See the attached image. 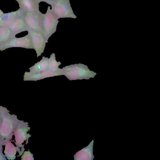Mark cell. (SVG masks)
I'll use <instances>...</instances> for the list:
<instances>
[{"label": "cell", "instance_id": "obj_1", "mask_svg": "<svg viewBox=\"0 0 160 160\" xmlns=\"http://www.w3.org/2000/svg\"><path fill=\"white\" fill-rule=\"evenodd\" d=\"M0 143L4 145L12 138L19 120L16 115L10 114L7 108L2 106L0 107Z\"/></svg>", "mask_w": 160, "mask_h": 160}, {"label": "cell", "instance_id": "obj_2", "mask_svg": "<svg viewBox=\"0 0 160 160\" xmlns=\"http://www.w3.org/2000/svg\"><path fill=\"white\" fill-rule=\"evenodd\" d=\"M62 69L63 75L70 80L88 79L93 78L96 74L90 71L87 65L82 63L66 66Z\"/></svg>", "mask_w": 160, "mask_h": 160}, {"label": "cell", "instance_id": "obj_5", "mask_svg": "<svg viewBox=\"0 0 160 160\" xmlns=\"http://www.w3.org/2000/svg\"><path fill=\"white\" fill-rule=\"evenodd\" d=\"M51 6V10L58 19L77 18L71 7L70 0H56Z\"/></svg>", "mask_w": 160, "mask_h": 160}, {"label": "cell", "instance_id": "obj_7", "mask_svg": "<svg viewBox=\"0 0 160 160\" xmlns=\"http://www.w3.org/2000/svg\"><path fill=\"white\" fill-rule=\"evenodd\" d=\"M27 31L31 37L34 49L36 52L37 57H38L44 52L48 40L42 34L37 31L30 29H29Z\"/></svg>", "mask_w": 160, "mask_h": 160}, {"label": "cell", "instance_id": "obj_15", "mask_svg": "<svg viewBox=\"0 0 160 160\" xmlns=\"http://www.w3.org/2000/svg\"><path fill=\"white\" fill-rule=\"evenodd\" d=\"M5 149L4 151L5 157L8 160H14L16 158V154L18 149L16 147L9 141L5 144Z\"/></svg>", "mask_w": 160, "mask_h": 160}, {"label": "cell", "instance_id": "obj_3", "mask_svg": "<svg viewBox=\"0 0 160 160\" xmlns=\"http://www.w3.org/2000/svg\"><path fill=\"white\" fill-rule=\"evenodd\" d=\"M30 128L28 127V123L23 121L19 120L17 125L14 132L13 135L15 138V143L18 149L19 156L21 155L20 148H21V153L22 155L24 150V145L22 143L26 141V144L28 143V139L31 135L27 133Z\"/></svg>", "mask_w": 160, "mask_h": 160}, {"label": "cell", "instance_id": "obj_11", "mask_svg": "<svg viewBox=\"0 0 160 160\" xmlns=\"http://www.w3.org/2000/svg\"><path fill=\"white\" fill-rule=\"evenodd\" d=\"M18 3L19 8L25 12H38L39 3L36 0H15Z\"/></svg>", "mask_w": 160, "mask_h": 160}, {"label": "cell", "instance_id": "obj_20", "mask_svg": "<svg viewBox=\"0 0 160 160\" xmlns=\"http://www.w3.org/2000/svg\"><path fill=\"white\" fill-rule=\"evenodd\" d=\"M39 3L41 2H44L48 4L51 5L56 0H36Z\"/></svg>", "mask_w": 160, "mask_h": 160}, {"label": "cell", "instance_id": "obj_9", "mask_svg": "<svg viewBox=\"0 0 160 160\" xmlns=\"http://www.w3.org/2000/svg\"><path fill=\"white\" fill-rule=\"evenodd\" d=\"M25 13L20 8L15 11L4 13L0 18V27H8L17 18L24 15Z\"/></svg>", "mask_w": 160, "mask_h": 160}, {"label": "cell", "instance_id": "obj_6", "mask_svg": "<svg viewBox=\"0 0 160 160\" xmlns=\"http://www.w3.org/2000/svg\"><path fill=\"white\" fill-rule=\"evenodd\" d=\"M43 14L38 12H25L24 18L29 29L37 31L43 35L42 21Z\"/></svg>", "mask_w": 160, "mask_h": 160}, {"label": "cell", "instance_id": "obj_17", "mask_svg": "<svg viewBox=\"0 0 160 160\" xmlns=\"http://www.w3.org/2000/svg\"><path fill=\"white\" fill-rule=\"evenodd\" d=\"M44 79L42 72L33 73L26 72L23 77L24 81H37Z\"/></svg>", "mask_w": 160, "mask_h": 160}, {"label": "cell", "instance_id": "obj_14", "mask_svg": "<svg viewBox=\"0 0 160 160\" xmlns=\"http://www.w3.org/2000/svg\"><path fill=\"white\" fill-rule=\"evenodd\" d=\"M15 36L8 27H0V48Z\"/></svg>", "mask_w": 160, "mask_h": 160}, {"label": "cell", "instance_id": "obj_8", "mask_svg": "<svg viewBox=\"0 0 160 160\" xmlns=\"http://www.w3.org/2000/svg\"><path fill=\"white\" fill-rule=\"evenodd\" d=\"M13 47L34 49L31 37L29 34L21 38L14 37L0 48V51Z\"/></svg>", "mask_w": 160, "mask_h": 160}, {"label": "cell", "instance_id": "obj_16", "mask_svg": "<svg viewBox=\"0 0 160 160\" xmlns=\"http://www.w3.org/2000/svg\"><path fill=\"white\" fill-rule=\"evenodd\" d=\"M61 64L60 62H57L56 59L55 54L52 53L48 58V70L56 71L59 69V66Z\"/></svg>", "mask_w": 160, "mask_h": 160}, {"label": "cell", "instance_id": "obj_23", "mask_svg": "<svg viewBox=\"0 0 160 160\" xmlns=\"http://www.w3.org/2000/svg\"></svg>", "mask_w": 160, "mask_h": 160}, {"label": "cell", "instance_id": "obj_18", "mask_svg": "<svg viewBox=\"0 0 160 160\" xmlns=\"http://www.w3.org/2000/svg\"><path fill=\"white\" fill-rule=\"evenodd\" d=\"M23 154L21 157L22 160H33V154L29 151L23 152Z\"/></svg>", "mask_w": 160, "mask_h": 160}, {"label": "cell", "instance_id": "obj_22", "mask_svg": "<svg viewBox=\"0 0 160 160\" xmlns=\"http://www.w3.org/2000/svg\"><path fill=\"white\" fill-rule=\"evenodd\" d=\"M1 116H0V126L1 125Z\"/></svg>", "mask_w": 160, "mask_h": 160}, {"label": "cell", "instance_id": "obj_10", "mask_svg": "<svg viewBox=\"0 0 160 160\" xmlns=\"http://www.w3.org/2000/svg\"><path fill=\"white\" fill-rule=\"evenodd\" d=\"M24 15L17 18L8 27L15 35L22 32L28 31L29 29L26 22Z\"/></svg>", "mask_w": 160, "mask_h": 160}, {"label": "cell", "instance_id": "obj_13", "mask_svg": "<svg viewBox=\"0 0 160 160\" xmlns=\"http://www.w3.org/2000/svg\"><path fill=\"white\" fill-rule=\"evenodd\" d=\"M48 58L42 57V59L34 65L29 68L30 72L36 73H40L48 69Z\"/></svg>", "mask_w": 160, "mask_h": 160}, {"label": "cell", "instance_id": "obj_19", "mask_svg": "<svg viewBox=\"0 0 160 160\" xmlns=\"http://www.w3.org/2000/svg\"><path fill=\"white\" fill-rule=\"evenodd\" d=\"M2 145L0 143V160H6L7 159L2 153Z\"/></svg>", "mask_w": 160, "mask_h": 160}, {"label": "cell", "instance_id": "obj_12", "mask_svg": "<svg viewBox=\"0 0 160 160\" xmlns=\"http://www.w3.org/2000/svg\"><path fill=\"white\" fill-rule=\"evenodd\" d=\"M93 142L92 140L87 146L77 152L74 156V160H93L94 158L93 154Z\"/></svg>", "mask_w": 160, "mask_h": 160}, {"label": "cell", "instance_id": "obj_4", "mask_svg": "<svg viewBox=\"0 0 160 160\" xmlns=\"http://www.w3.org/2000/svg\"><path fill=\"white\" fill-rule=\"evenodd\" d=\"M58 19L50 7L48 6L46 13L43 14L42 21L43 35L47 40H48L56 31L59 22Z\"/></svg>", "mask_w": 160, "mask_h": 160}, {"label": "cell", "instance_id": "obj_21", "mask_svg": "<svg viewBox=\"0 0 160 160\" xmlns=\"http://www.w3.org/2000/svg\"><path fill=\"white\" fill-rule=\"evenodd\" d=\"M3 12L1 9H0V18L3 15Z\"/></svg>", "mask_w": 160, "mask_h": 160}]
</instances>
